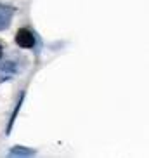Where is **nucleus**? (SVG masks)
<instances>
[{"label":"nucleus","instance_id":"1","mask_svg":"<svg viewBox=\"0 0 149 158\" xmlns=\"http://www.w3.org/2000/svg\"><path fill=\"white\" fill-rule=\"evenodd\" d=\"M16 44L21 49H31L35 45V35L30 31L28 28H21L16 33Z\"/></svg>","mask_w":149,"mask_h":158},{"label":"nucleus","instance_id":"2","mask_svg":"<svg viewBox=\"0 0 149 158\" xmlns=\"http://www.w3.org/2000/svg\"><path fill=\"white\" fill-rule=\"evenodd\" d=\"M12 16H14V9L12 7H9L5 4H0V31L9 28Z\"/></svg>","mask_w":149,"mask_h":158},{"label":"nucleus","instance_id":"3","mask_svg":"<svg viewBox=\"0 0 149 158\" xmlns=\"http://www.w3.org/2000/svg\"><path fill=\"white\" fill-rule=\"evenodd\" d=\"M16 73V63H10V61H7V63H4V64L0 66V77L2 78H7V77H10V75Z\"/></svg>","mask_w":149,"mask_h":158},{"label":"nucleus","instance_id":"4","mask_svg":"<svg viewBox=\"0 0 149 158\" xmlns=\"http://www.w3.org/2000/svg\"><path fill=\"white\" fill-rule=\"evenodd\" d=\"M9 155H10V156H33V155H35V151H33V149H28V148L16 146V148H10Z\"/></svg>","mask_w":149,"mask_h":158},{"label":"nucleus","instance_id":"5","mask_svg":"<svg viewBox=\"0 0 149 158\" xmlns=\"http://www.w3.org/2000/svg\"><path fill=\"white\" fill-rule=\"evenodd\" d=\"M2 51H4V49H2V44H0V57H2Z\"/></svg>","mask_w":149,"mask_h":158}]
</instances>
